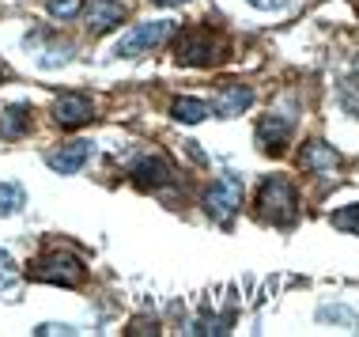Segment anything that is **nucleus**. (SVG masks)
<instances>
[{
  "instance_id": "nucleus-1",
  "label": "nucleus",
  "mask_w": 359,
  "mask_h": 337,
  "mask_svg": "<svg viewBox=\"0 0 359 337\" xmlns=\"http://www.w3.org/2000/svg\"><path fill=\"white\" fill-rule=\"evenodd\" d=\"M257 213L261 220L276 227H287L291 220L299 216V197H295V186L284 178V175H269L261 182V194H257Z\"/></svg>"
},
{
  "instance_id": "nucleus-2",
  "label": "nucleus",
  "mask_w": 359,
  "mask_h": 337,
  "mask_svg": "<svg viewBox=\"0 0 359 337\" xmlns=\"http://www.w3.org/2000/svg\"><path fill=\"white\" fill-rule=\"evenodd\" d=\"M31 277L34 281H46V284L76 288V284L87 281V269H83V262L76 254H69V250H50V254H42L31 265Z\"/></svg>"
},
{
  "instance_id": "nucleus-3",
  "label": "nucleus",
  "mask_w": 359,
  "mask_h": 337,
  "mask_svg": "<svg viewBox=\"0 0 359 337\" xmlns=\"http://www.w3.org/2000/svg\"><path fill=\"white\" fill-rule=\"evenodd\" d=\"M174 31H178V23H170V19H155V23L133 27V31L118 42V57H140L148 50H159L163 42L174 38Z\"/></svg>"
},
{
  "instance_id": "nucleus-4",
  "label": "nucleus",
  "mask_w": 359,
  "mask_h": 337,
  "mask_svg": "<svg viewBox=\"0 0 359 337\" xmlns=\"http://www.w3.org/2000/svg\"><path fill=\"white\" fill-rule=\"evenodd\" d=\"M174 53H178L182 65H212V61H219L223 42L212 31H205V27H193V31L178 38V50Z\"/></svg>"
},
{
  "instance_id": "nucleus-5",
  "label": "nucleus",
  "mask_w": 359,
  "mask_h": 337,
  "mask_svg": "<svg viewBox=\"0 0 359 337\" xmlns=\"http://www.w3.org/2000/svg\"><path fill=\"white\" fill-rule=\"evenodd\" d=\"M205 209L208 216H216L219 224H227V220H235V213L242 209V182L235 175H223L208 186L205 194Z\"/></svg>"
},
{
  "instance_id": "nucleus-6",
  "label": "nucleus",
  "mask_w": 359,
  "mask_h": 337,
  "mask_svg": "<svg viewBox=\"0 0 359 337\" xmlns=\"http://www.w3.org/2000/svg\"><path fill=\"white\" fill-rule=\"evenodd\" d=\"M91 118H95V103L87 99V95L69 91L53 103V121L65 125V129H80V125H87Z\"/></svg>"
},
{
  "instance_id": "nucleus-7",
  "label": "nucleus",
  "mask_w": 359,
  "mask_h": 337,
  "mask_svg": "<svg viewBox=\"0 0 359 337\" xmlns=\"http://www.w3.org/2000/svg\"><path fill=\"white\" fill-rule=\"evenodd\" d=\"M291 118L284 114H265V118L257 121V148L261 152H284V144L291 140Z\"/></svg>"
},
{
  "instance_id": "nucleus-8",
  "label": "nucleus",
  "mask_w": 359,
  "mask_h": 337,
  "mask_svg": "<svg viewBox=\"0 0 359 337\" xmlns=\"http://www.w3.org/2000/svg\"><path fill=\"white\" fill-rule=\"evenodd\" d=\"M170 178H174V171L163 156H144V159L133 163V182H137L140 190H159V186H167Z\"/></svg>"
},
{
  "instance_id": "nucleus-9",
  "label": "nucleus",
  "mask_w": 359,
  "mask_h": 337,
  "mask_svg": "<svg viewBox=\"0 0 359 337\" xmlns=\"http://www.w3.org/2000/svg\"><path fill=\"white\" fill-rule=\"evenodd\" d=\"M87 159H91V144L87 140H69V144H61V148L50 152V167L57 175H76Z\"/></svg>"
},
{
  "instance_id": "nucleus-10",
  "label": "nucleus",
  "mask_w": 359,
  "mask_h": 337,
  "mask_svg": "<svg viewBox=\"0 0 359 337\" xmlns=\"http://www.w3.org/2000/svg\"><path fill=\"white\" fill-rule=\"evenodd\" d=\"M121 19H125V4H121V0H95V4L87 8V27H91L95 34L114 31Z\"/></svg>"
},
{
  "instance_id": "nucleus-11",
  "label": "nucleus",
  "mask_w": 359,
  "mask_h": 337,
  "mask_svg": "<svg viewBox=\"0 0 359 337\" xmlns=\"http://www.w3.org/2000/svg\"><path fill=\"white\" fill-rule=\"evenodd\" d=\"M250 103H254V91L242 88V84H227V88H219V95H216V114L238 118V114H246Z\"/></svg>"
},
{
  "instance_id": "nucleus-12",
  "label": "nucleus",
  "mask_w": 359,
  "mask_h": 337,
  "mask_svg": "<svg viewBox=\"0 0 359 337\" xmlns=\"http://www.w3.org/2000/svg\"><path fill=\"white\" fill-rule=\"evenodd\" d=\"M31 133V107L27 103H15V107L0 110V137L4 140H19Z\"/></svg>"
},
{
  "instance_id": "nucleus-13",
  "label": "nucleus",
  "mask_w": 359,
  "mask_h": 337,
  "mask_svg": "<svg viewBox=\"0 0 359 337\" xmlns=\"http://www.w3.org/2000/svg\"><path fill=\"white\" fill-rule=\"evenodd\" d=\"M341 156H337V148H329L325 140H310L303 148V167L306 171H333Z\"/></svg>"
},
{
  "instance_id": "nucleus-14",
  "label": "nucleus",
  "mask_w": 359,
  "mask_h": 337,
  "mask_svg": "<svg viewBox=\"0 0 359 337\" xmlns=\"http://www.w3.org/2000/svg\"><path fill=\"white\" fill-rule=\"evenodd\" d=\"M170 118L182 121V125H201L205 118H212V107H208V103H201V99H174Z\"/></svg>"
},
{
  "instance_id": "nucleus-15",
  "label": "nucleus",
  "mask_w": 359,
  "mask_h": 337,
  "mask_svg": "<svg viewBox=\"0 0 359 337\" xmlns=\"http://www.w3.org/2000/svg\"><path fill=\"white\" fill-rule=\"evenodd\" d=\"M27 205V194L19 182H0V216H15Z\"/></svg>"
},
{
  "instance_id": "nucleus-16",
  "label": "nucleus",
  "mask_w": 359,
  "mask_h": 337,
  "mask_svg": "<svg viewBox=\"0 0 359 337\" xmlns=\"http://www.w3.org/2000/svg\"><path fill=\"white\" fill-rule=\"evenodd\" d=\"M341 107L359 118V65H355L352 76H344V80H341Z\"/></svg>"
},
{
  "instance_id": "nucleus-17",
  "label": "nucleus",
  "mask_w": 359,
  "mask_h": 337,
  "mask_svg": "<svg viewBox=\"0 0 359 337\" xmlns=\"http://www.w3.org/2000/svg\"><path fill=\"white\" fill-rule=\"evenodd\" d=\"M19 284V269H15V258L8 250H0V292H12Z\"/></svg>"
},
{
  "instance_id": "nucleus-18",
  "label": "nucleus",
  "mask_w": 359,
  "mask_h": 337,
  "mask_svg": "<svg viewBox=\"0 0 359 337\" xmlns=\"http://www.w3.org/2000/svg\"><path fill=\"white\" fill-rule=\"evenodd\" d=\"M333 227L341 231H352V235H359V205H344L333 213Z\"/></svg>"
},
{
  "instance_id": "nucleus-19",
  "label": "nucleus",
  "mask_w": 359,
  "mask_h": 337,
  "mask_svg": "<svg viewBox=\"0 0 359 337\" xmlns=\"http://www.w3.org/2000/svg\"><path fill=\"white\" fill-rule=\"evenodd\" d=\"M46 8L53 19H76L83 12V0H46Z\"/></svg>"
},
{
  "instance_id": "nucleus-20",
  "label": "nucleus",
  "mask_w": 359,
  "mask_h": 337,
  "mask_svg": "<svg viewBox=\"0 0 359 337\" xmlns=\"http://www.w3.org/2000/svg\"><path fill=\"white\" fill-rule=\"evenodd\" d=\"M38 337H57V333H76L72 326H61V322H46V326H38L34 330Z\"/></svg>"
},
{
  "instance_id": "nucleus-21",
  "label": "nucleus",
  "mask_w": 359,
  "mask_h": 337,
  "mask_svg": "<svg viewBox=\"0 0 359 337\" xmlns=\"http://www.w3.org/2000/svg\"><path fill=\"white\" fill-rule=\"evenodd\" d=\"M254 8H261V12H276V8H287V0H250Z\"/></svg>"
},
{
  "instance_id": "nucleus-22",
  "label": "nucleus",
  "mask_w": 359,
  "mask_h": 337,
  "mask_svg": "<svg viewBox=\"0 0 359 337\" xmlns=\"http://www.w3.org/2000/svg\"><path fill=\"white\" fill-rule=\"evenodd\" d=\"M129 333H155V330H151V322H144V319H140V322H133V330H129Z\"/></svg>"
},
{
  "instance_id": "nucleus-23",
  "label": "nucleus",
  "mask_w": 359,
  "mask_h": 337,
  "mask_svg": "<svg viewBox=\"0 0 359 337\" xmlns=\"http://www.w3.org/2000/svg\"><path fill=\"white\" fill-rule=\"evenodd\" d=\"M159 8H178V4H186V0H155Z\"/></svg>"
},
{
  "instance_id": "nucleus-24",
  "label": "nucleus",
  "mask_w": 359,
  "mask_h": 337,
  "mask_svg": "<svg viewBox=\"0 0 359 337\" xmlns=\"http://www.w3.org/2000/svg\"><path fill=\"white\" fill-rule=\"evenodd\" d=\"M0 80H4V72H0Z\"/></svg>"
}]
</instances>
